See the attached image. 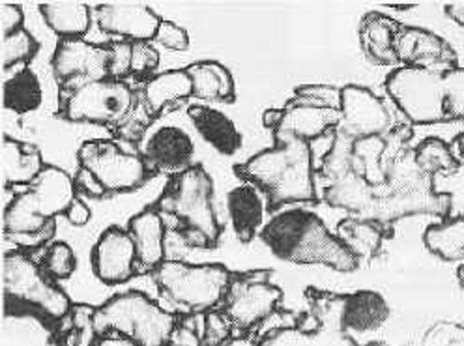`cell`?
Here are the masks:
<instances>
[{
	"mask_svg": "<svg viewBox=\"0 0 464 346\" xmlns=\"http://www.w3.org/2000/svg\"><path fill=\"white\" fill-rule=\"evenodd\" d=\"M274 140L272 149L235 165V175L263 191L274 214L285 205L318 203L311 142L285 133H276Z\"/></svg>",
	"mask_w": 464,
	"mask_h": 346,
	"instance_id": "cell-1",
	"label": "cell"
},
{
	"mask_svg": "<svg viewBox=\"0 0 464 346\" xmlns=\"http://www.w3.org/2000/svg\"><path fill=\"white\" fill-rule=\"evenodd\" d=\"M260 240L279 258L290 264H321L339 274H353L360 258L344 245L337 233L307 210H285L260 230Z\"/></svg>",
	"mask_w": 464,
	"mask_h": 346,
	"instance_id": "cell-2",
	"label": "cell"
},
{
	"mask_svg": "<svg viewBox=\"0 0 464 346\" xmlns=\"http://www.w3.org/2000/svg\"><path fill=\"white\" fill-rule=\"evenodd\" d=\"M75 198L73 178L61 167L47 165L40 178L6 207L5 238L21 251L44 247L56 235V217L66 216Z\"/></svg>",
	"mask_w": 464,
	"mask_h": 346,
	"instance_id": "cell-3",
	"label": "cell"
},
{
	"mask_svg": "<svg viewBox=\"0 0 464 346\" xmlns=\"http://www.w3.org/2000/svg\"><path fill=\"white\" fill-rule=\"evenodd\" d=\"M386 92L412 126L464 120V68L430 72L397 66L386 77Z\"/></svg>",
	"mask_w": 464,
	"mask_h": 346,
	"instance_id": "cell-4",
	"label": "cell"
},
{
	"mask_svg": "<svg viewBox=\"0 0 464 346\" xmlns=\"http://www.w3.org/2000/svg\"><path fill=\"white\" fill-rule=\"evenodd\" d=\"M152 208L174 217V233L188 247L216 249L219 245L223 226L214 207V180L202 165L170 177Z\"/></svg>",
	"mask_w": 464,
	"mask_h": 346,
	"instance_id": "cell-5",
	"label": "cell"
},
{
	"mask_svg": "<svg viewBox=\"0 0 464 346\" xmlns=\"http://www.w3.org/2000/svg\"><path fill=\"white\" fill-rule=\"evenodd\" d=\"M3 283L6 319H33L49 337H53L58 321L73 307L70 296L26 251L15 249L5 255Z\"/></svg>",
	"mask_w": 464,
	"mask_h": 346,
	"instance_id": "cell-6",
	"label": "cell"
},
{
	"mask_svg": "<svg viewBox=\"0 0 464 346\" xmlns=\"http://www.w3.org/2000/svg\"><path fill=\"white\" fill-rule=\"evenodd\" d=\"M179 316L165 311L140 291L114 294L96 307L94 324L100 339L122 335L135 346H167Z\"/></svg>",
	"mask_w": 464,
	"mask_h": 346,
	"instance_id": "cell-7",
	"label": "cell"
},
{
	"mask_svg": "<svg viewBox=\"0 0 464 346\" xmlns=\"http://www.w3.org/2000/svg\"><path fill=\"white\" fill-rule=\"evenodd\" d=\"M152 277L161 298L180 314H207L223 303L232 272L219 263L165 261Z\"/></svg>",
	"mask_w": 464,
	"mask_h": 346,
	"instance_id": "cell-8",
	"label": "cell"
},
{
	"mask_svg": "<svg viewBox=\"0 0 464 346\" xmlns=\"http://www.w3.org/2000/svg\"><path fill=\"white\" fill-rule=\"evenodd\" d=\"M139 91L126 81L100 79L61 89L56 117L73 124H94L119 130L133 112Z\"/></svg>",
	"mask_w": 464,
	"mask_h": 346,
	"instance_id": "cell-9",
	"label": "cell"
},
{
	"mask_svg": "<svg viewBox=\"0 0 464 346\" xmlns=\"http://www.w3.org/2000/svg\"><path fill=\"white\" fill-rule=\"evenodd\" d=\"M77 163L92 172L107 197L137 191L154 177L140 154L128 152L121 144L105 139L82 142L77 150Z\"/></svg>",
	"mask_w": 464,
	"mask_h": 346,
	"instance_id": "cell-10",
	"label": "cell"
},
{
	"mask_svg": "<svg viewBox=\"0 0 464 346\" xmlns=\"http://www.w3.org/2000/svg\"><path fill=\"white\" fill-rule=\"evenodd\" d=\"M272 270H247L232 274L223 312L237 333H249L277 311L283 291L272 283Z\"/></svg>",
	"mask_w": 464,
	"mask_h": 346,
	"instance_id": "cell-11",
	"label": "cell"
},
{
	"mask_svg": "<svg viewBox=\"0 0 464 346\" xmlns=\"http://www.w3.org/2000/svg\"><path fill=\"white\" fill-rule=\"evenodd\" d=\"M305 298L316 321V330L277 328L260 339L258 346H358L351 335L339 328L341 294L307 288Z\"/></svg>",
	"mask_w": 464,
	"mask_h": 346,
	"instance_id": "cell-12",
	"label": "cell"
},
{
	"mask_svg": "<svg viewBox=\"0 0 464 346\" xmlns=\"http://www.w3.org/2000/svg\"><path fill=\"white\" fill-rule=\"evenodd\" d=\"M451 208V195L437 187L423 191H390L382 184L374 186V198L360 217L393 226L395 221L412 216H437L444 219L450 216Z\"/></svg>",
	"mask_w": 464,
	"mask_h": 346,
	"instance_id": "cell-13",
	"label": "cell"
},
{
	"mask_svg": "<svg viewBox=\"0 0 464 346\" xmlns=\"http://www.w3.org/2000/svg\"><path fill=\"white\" fill-rule=\"evenodd\" d=\"M341 120L335 131L354 140L384 137L393 128V117L382 98L360 84L341 89Z\"/></svg>",
	"mask_w": 464,
	"mask_h": 346,
	"instance_id": "cell-14",
	"label": "cell"
},
{
	"mask_svg": "<svg viewBox=\"0 0 464 346\" xmlns=\"http://www.w3.org/2000/svg\"><path fill=\"white\" fill-rule=\"evenodd\" d=\"M53 73L61 89L109 77L107 45L86 42L84 38L61 40L51 59Z\"/></svg>",
	"mask_w": 464,
	"mask_h": 346,
	"instance_id": "cell-15",
	"label": "cell"
},
{
	"mask_svg": "<svg viewBox=\"0 0 464 346\" xmlns=\"http://www.w3.org/2000/svg\"><path fill=\"white\" fill-rule=\"evenodd\" d=\"M397 62L406 68L448 72L459 68V56L453 45L442 36L421 26H402L395 38Z\"/></svg>",
	"mask_w": 464,
	"mask_h": 346,
	"instance_id": "cell-16",
	"label": "cell"
},
{
	"mask_svg": "<svg viewBox=\"0 0 464 346\" xmlns=\"http://www.w3.org/2000/svg\"><path fill=\"white\" fill-rule=\"evenodd\" d=\"M91 263L94 275L107 286L126 284L137 277V251L128 228H105L92 247Z\"/></svg>",
	"mask_w": 464,
	"mask_h": 346,
	"instance_id": "cell-17",
	"label": "cell"
},
{
	"mask_svg": "<svg viewBox=\"0 0 464 346\" xmlns=\"http://www.w3.org/2000/svg\"><path fill=\"white\" fill-rule=\"evenodd\" d=\"M341 120L337 109L326 107H307V105H288L281 109H268L263 114V124L272 135L285 133L304 140H316L335 131Z\"/></svg>",
	"mask_w": 464,
	"mask_h": 346,
	"instance_id": "cell-18",
	"label": "cell"
},
{
	"mask_svg": "<svg viewBox=\"0 0 464 346\" xmlns=\"http://www.w3.org/2000/svg\"><path fill=\"white\" fill-rule=\"evenodd\" d=\"M140 156L152 175L177 177L193 167L195 142L179 126H161L144 140Z\"/></svg>",
	"mask_w": 464,
	"mask_h": 346,
	"instance_id": "cell-19",
	"label": "cell"
},
{
	"mask_svg": "<svg viewBox=\"0 0 464 346\" xmlns=\"http://www.w3.org/2000/svg\"><path fill=\"white\" fill-rule=\"evenodd\" d=\"M100 31L126 42H152L161 17L147 5H102L96 10Z\"/></svg>",
	"mask_w": 464,
	"mask_h": 346,
	"instance_id": "cell-20",
	"label": "cell"
},
{
	"mask_svg": "<svg viewBox=\"0 0 464 346\" xmlns=\"http://www.w3.org/2000/svg\"><path fill=\"white\" fill-rule=\"evenodd\" d=\"M128 233L135 244L139 275L154 274L167 261V226L163 216L152 207L144 208L130 219Z\"/></svg>",
	"mask_w": 464,
	"mask_h": 346,
	"instance_id": "cell-21",
	"label": "cell"
},
{
	"mask_svg": "<svg viewBox=\"0 0 464 346\" xmlns=\"http://www.w3.org/2000/svg\"><path fill=\"white\" fill-rule=\"evenodd\" d=\"M392 309L386 298L374 291L341 294L339 328L346 335L379 332L390 321Z\"/></svg>",
	"mask_w": 464,
	"mask_h": 346,
	"instance_id": "cell-22",
	"label": "cell"
},
{
	"mask_svg": "<svg viewBox=\"0 0 464 346\" xmlns=\"http://www.w3.org/2000/svg\"><path fill=\"white\" fill-rule=\"evenodd\" d=\"M404 24L382 12H367L358 26L360 47L376 66H397L395 38Z\"/></svg>",
	"mask_w": 464,
	"mask_h": 346,
	"instance_id": "cell-23",
	"label": "cell"
},
{
	"mask_svg": "<svg viewBox=\"0 0 464 346\" xmlns=\"http://www.w3.org/2000/svg\"><path fill=\"white\" fill-rule=\"evenodd\" d=\"M268 205L260 191L251 184H240L227 195V212L235 236L242 244H251L258 230L265 228V216Z\"/></svg>",
	"mask_w": 464,
	"mask_h": 346,
	"instance_id": "cell-24",
	"label": "cell"
},
{
	"mask_svg": "<svg viewBox=\"0 0 464 346\" xmlns=\"http://www.w3.org/2000/svg\"><path fill=\"white\" fill-rule=\"evenodd\" d=\"M188 117L202 140L208 142L218 154L228 158L242 150V131L225 112L207 105H191L188 107Z\"/></svg>",
	"mask_w": 464,
	"mask_h": 346,
	"instance_id": "cell-25",
	"label": "cell"
},
{
	"mask_svg": "<svg viewBox=\"0 0 464 346\" xmlns=\"http://www.w3.org/2000/svg\"><path fill=\"white\" fill-rule=\"evenodd\" d=\"M140 96L156 114V119H160L161 114L177 111L189 98H193V82L186 68L167 70L144 82Z\"/></svg>",
	"mask_w": 464,
	"mask_h": 346,
	"instance_id": "cell-26",
	"label": "cell"
},
{
	"mask_svg": "<svg viewBox=\"0 0 464 346\" xmlns=\"http://www.w3.org/2000/svg\"><path fill=\"white\" fill-rule=\"evenodd\" d=\"M3 180L5 189L15 186L34 184L47 165H44V158L40 149L34 144L21 142L12 139L10 135L3 137Z\"/></svg>",
	"mask_w": 464,
	"mask_h": 346,
	"instance_id": "cell-27",
	"label": "cell"
},
{
	"mask_svg": "<svg viewBox=\"0 0 464 346\" xmlns=\"http://www.w3.org/2000/svg\"><path fill=\"white\" fill-rule=\"evenodd\" d=\"M337 236L362 261H372L382 253V245L393 236V226L379 221L348 216L337 223Z\"/></svg>",
	"mask_w": 464,
	"mask_h": 346,
	"instance_id": "cell-28",
	"label": "cell"
},
{
	"mask_svg": "<svg viewBox=\"0 0 464 346\" xmlns=\"http://www.w3.org/2000/svg\"><path fill=\"white\" fill-rule=\"evenodd\" d=\"M193 82V98L216 103H235L237 86L230 72L216 61H200L186 68Z\"/></svg>",
	"mask_w": 464,
	"mask_h": 346,
	"instance_id": "cell-29",
	"label": "cell"
},
{
	"mask_svg": "<svg viewBox=\"0 0 464 346\" xmlns=\"http://www.w3.org/2000/svg\"><path fill=\"white\" fill-rule=\"evenodd\" d=\"M5 109L14 114H31L38 111L44 103L42 81L36 72L26 66L6 73L5 92H3Z\"/></svg>",
	"mask_w": 464,
	"mask_h": 346,
	"instance_id": "cell-30",
	"label": "cell"
},
{
	"mask_svg": "<svg viewBox=\"0 0 464 346\" xmlns=\"http://www.w3.org/2000/svg\"><path fill=\"white\" fill-rule=\"evenodd\" d=\"M423 244L444 263L464 261V216H448L425 228Z\"/></svg>",
	"mask_w": 464,
	"mask_h": 346,
	"instance_id": "cell-31",
	"label": "cell"
},
{
	"mask_svg": "<svg viewBox=\"0 0 464 346\" xmlns=\"http://www.w3.org/2000/svg\"><path fill=\"white\" fill-rule=\"evenodd\" d=\"M324 203L341 208L354 217H360L374 198V186H371L358 172H348L346 177L328 184L323 193Z\"/></svg>",
	"mask_w": 464,
	"mask_h": 346,
	"instance_id": "cell-32",
	"label": "cell"
},
{
	"mask_svg": "<svg viewBox=\"0 0 464 346\" xmlns=\"http://www.w3.org/2000/svg\"><path fill=\"white\" fill-rule=\"evenodd\" d=\"M40 14L45 24L61 40L84 38L92 26V8L82 3L42 5Z\"/></svg>",
	"mask_w": 464,
	"mask_h": 346,
	"instance_id": "cell-33",
	"label": "cell"
},
{
	"mask_svg": "<svg viewBox=\"0 0 464 346\" xmlns=\"http://www.w3.org/2000/svg\"><path fill=\"white\" fill-rule=\"evenodd\" d=\"M96 307L89 303H73L72 311L58 321L49 341L53 346H96L100 335L94 324Z\"/></svg>",
	"mask_w": 464,
	"mask_h": 346,
	"instance_id": "cell-34",
	"label": "cell"
},
{
	"mask_svg": "<svg viewBox=\"0 0 464 346\" xmlns=\"http://www.w3.org/2000/svg\"><path fill=\"white\" fill-rule=\"evenodd\" d=\"M416 165L429 175L430 178L439 175H457L462 163L457 158L455 150L450 144L439 137H429L421 140L418 147L412 150Z\"/></svg>",
	"mask_w": 464,
	"mask_h": 346,
	"instance_id": "cell-35",
	"label": "cell"
},
{
	"mask_svg": "<svg viewBox=\"0 0 464 346\" xmlns=\"http://www.w3.org/2000/svg\"><path fill=\"white\" fill-rule=\"evenodd\" d=\"M354 139L346 137L341 131H334V142L330 150L324 154L321 167L316 170V177L332 184L348 172H354Z\"/></svg>",
	"mask_w": 464,
	"mask_h": 346,
	"instance_id": "cell-36",
	"label": "cell"
},
{
	"mask_svg": "<svg viewBox=\"0 0 464 346\" xmlns=\"http://www.w3.org/2000/svg\"><path fill=\"white\" fill-rule=\"evenodd\" d=\"M382 158L384 137H367L354 142V170L371 186H382L388 180Z\"/></svg>",
	"mask_w": 464,
	"mask_h": 346,
	"instance_id": "cell-37",
	"label": "cell"
},
{
	"mask_svg": "<svg viewBox=\"0 0 464 346\" xmlns=\"http://www.w3.org/2000/svg\"><path fill=\"white\" fill-rule=\"evenodd\" d=\"M40 51V42L28 33V31H19L12 36L3 38V68L6 73L26 68L31 64L36 54Z\"/></svg>",
	"mask_w": 464,
	"mask_h": 346,
	"instance_id": "cell-38",
	"label": "cell"
},
{
	"mask_svg": "<svg viewBox=\"0 0 464 346\" xmlns=\"http://www.w3.org/2000/svg\"><path fill=\"white\" fill-rule=\"evenodd\" d=\"M42 268L47 272L51 279L66 281L77 270V255L66 242H54L47 247L42 261Z\"/></svg>",
	"mask_w": 464,
	"mask_h": 346,
	"instance_id": "cell-39",
	"label": "cell"
},
{
	"mask_svg": "<svg viewBox=\"0 0 464 346\" xmlns=\"http://www.w3.org/2000/svg\"><path fill=\"white\" fill-rule=\"evenodd\" d=\"M288 105L326 107L341 109V89L332 84H302L295 91V96L286 101Z\"/></svg>",
	"mask_w": 464,
	"mask_h": 346,
	"instance_id": "cell-40",
	"label": "cell"
},
{
	"mask_svg": "<svg viewBox=\"0 0 464 346\" xmlns=\"http://www.w3.org/2000/svg\"><path fill=\"white\" fill-rule=\"evenodd\" d=\"M414 137V126L411 122L397 124L393 126L386 135H384V158H382V167L386 177L390 175V170L409 154V144Z\"/></svg>",
	"mask_w": 464,
	"mask_h": 346,
	"instance_id": "cell-41",
	"label": "cell"
},
{
	"mask_svg": "<svg viewBox=\"0 0 464 346\" xmlns=\"http://www.w3.org/2000/svg\"><path fill=\"white\" fill-rule=\"evenodd\" d=\"M156 114L150 111V107L144 103L142 96H140V91H139V101L133 109V112L130 114V119L116 130L112 131L116 137H121L122 140H128V142H135V140H140L144 137V133H147V130L156 122Z\"/></svg>",
	"mask_w": 464,
	"mask_h": 346,
	"instance_id": "cell-42",
	"label": "cell"
},
{
	"mask_svg": "<svg viewBox=\"0 0 464 346\" xmlns=\"http://www.w3.org/2000/svg\"><path fill=\"white\" fill-rule=\"evenodd\" d=\"M237 339V332L223 311H208L205 314L202 346H225Z\"/></svg>",
	"mask_w": 464,
	"mask_h": 346,
	"instance_id": "cell-43",
	"label": "cell"
},
{
	"mask_svg": "<svg viewBox=\"0 0 464 346\" xmlns=\"http://www.w3.org/2000/svg\"><path fill=\"white\" fill-rule=\"evenodd\" d=\"M205 314H182L167 346H202Z\"/></svg>",
	"mask_w": 464,
	"mask_h": 346,
	"instance_id": "cell-44",
	"label": "cell"
},
{
	"mask_svg": "<svg viewBox=\"0 0 464 346\" xmlns=\"http://www.w3.org/2000/svg\"><path fill=\"white\" fill-rule=\"evenodd\" d=\"M109 51V79L124 81L131 75L133 61V42H112L107 43Z\"/></svg>",
	"mask_w": 464,
	"mask_h": 346,
	"instance_id": "cell-45",
	"label": "cell"
},
{
	"mask_svg": "<svg viewBox=\"0 0 464 346\" xmlns=\"http://www.w3.org/2000/svg\"><path fill=\"white\" fill-rule=\"evenodd\" d=\"M160 68V53L150 42H133V61H131V75L137 79L149 77L152 79L156 70Z\"/></svg>",
	"mask_w": 464,
	"mask_h": 346,
	"instance_id": "cell-46",
	"label": "cell"
},
{
	"mask_svg": "<svg viewBox=\"0 0 464 346\" xmlns=\"http://www.w3.org/2000/svg\"><path fill=\"white\" fill-rule=\"evenodd\" d=\"M156 43L169 51H188L189 47V34L186 33V28L177 24L174 21L161 19L160 28L154 38Z\"/></svg>",
	"mask_w": 464,
	"mask_h": 346,
	"instance_id": "cell-47",
	"label": "cell"
},
{
	"mask_svg": "<svg viewBox=\"0 0 464 346\" xmlns=\"http://www.w3.org/2000/svg\"><path fill=\"white\" fill-rule=\"evenodd\" d=\"M23 8L17 5H0V23H3V38L23 31Z\"/></svg>",
	"mask_w": 464,
	"mask_h": 346,
	"instance_id": "cell-48",
	"label": "cell"
},
{
	"mask_svg": "<svg viewBox=\"0 0 464 346\" xmlns=\"http://www.w3.org/2000/svg\"><path fill=\"white\" fill-rule=\"evenodd\" d=\"M73 182H75V189L84 193L86 197H91V198H105L107 197V193L103 191L100 182L94 178L92 172L82 168V167L77 168Z\"/></svg>",
	"mask_w": 464,
	"mask_h": 346,
	"instance_id": "cell-49",
	"label": "cell"
},
{
	"mask_svg": "<svg viewBox=\"0 0 464 346\" xmlns=\"http://www.w3.org/2000/svg\"><path fill=\"white\" fill-rule=\"evenodd\" d=\"M66 219L73 225V226H84L86 223H91L92 219V210L86 207L84 200H81L79 197L73 200L68 214H66Z\"/></svg>",
	"mask_w": 464,
	"mask_h": 346,
	"instance_id": "cell-50",
	"label": "cell"
},
{
	"mask_svg": "<svg viewBox=\"0 0 464 346\" xmlns=\"http://www.w3.org/2000/svg\"><path fill=\"white\" fill-rule=\"evenodd\" d=\"M444 12H446V15H448L453 23H457L459 26L464 28V3L448 5V6L444 8Z\"/></svg>",
	"mask_w": 464,
	"mask_h": 346,
	"instance_id": "cell-51",
	"label": "cell"
},
{
	"mask_svg": "<svg viewBox=\"0 0 464 346\" xmlns=\"http://www.w3.org/2000/svg\"><path fill=\"white\" fill-rule=\"evenodd\" d=\"M455 154L460 159V163L464 165V131L459 133L455 139Z\"/></svg>",
	"mask_w": 464,
	"mask_h": 346,
	"instance_id": "cell-52",
	"label": "cell"
},
{
	"mask_svg": "<svg viewBox=\"0 0 464 346\" xmlns=\"http://www.w3.org/2000/svg\"><path fill=\"white\" fill-rule=\"evenodd\" d=\"M457 279H459L460 288L464 291V266H460V268H459V272H457Z\"/></svg>",
	"mask_w": 464,
	"mask_h": 346,
	"instance_id": "cell-53",
	"label": "cell"
},
{
	"mask_svg": "<svg viewBox=\"0 0 464 346\" xmlns=\"http://www.w3.org/2000/svg\"><path fill=\"white\" fill-rule=\"evenodd\" d=\"M392 10H397V12H409V10H412V6H393Z\"/></svg>",
	"mask_w": 464,
	"mask_h": 346,
	"instance_id": "cell-54",
	"label": "cell"
},
{
	"mask_svg": "<svg viewBox=\"0 0 464 346\" xmlns=\"http://www.w3.org/2000/svg\"><path fill=\"white\" fill-rule=\"evenodd\" d=\"M96 346H103V339H100V341L96 342Z\"/></svg>",
	"mask_w": 464,
	"mask_h": 346,
	"instance_id": "cell-55",
	"label": "cell"
}]
</instances>
